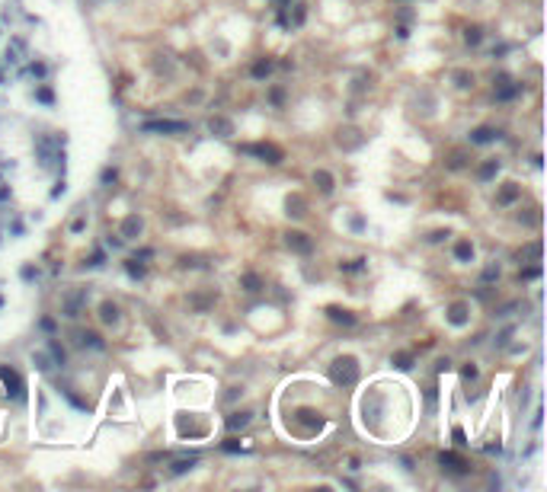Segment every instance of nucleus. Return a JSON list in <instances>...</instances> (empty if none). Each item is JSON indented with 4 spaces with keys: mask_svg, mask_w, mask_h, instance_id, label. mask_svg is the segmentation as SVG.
Listing matches in <instances>:
<instances>
[{
    "mask_svg": "<svg viewBox=\"0 0 547 492\" xmlns=\"http://www.w3.org/2000/svg\"><path fill=\"white\" fill-rule=\"evenodd\" d=\"M147 128H154V131H183L186 125L183 122H157V125H147Z\"/></svg>",
    "mask_w": 547,
    "mask_h": 492,
    "instance_id": "obj_1",
    "label": "nucleus"
}]
</instances>
